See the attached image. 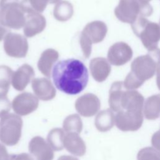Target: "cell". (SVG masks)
I'll return each instance as SVG.
<instances>
[{"instance_id":"obj_1","label":"cell","mask_w":160,"mask_h":160,"mask_svg":"<svg viewBox=\"0 0 160 160\" xmlns=\"http://www.w3.org/2000/svg\"><path fill=\"white\" fill-rule=\"evenodd\" d=\"M52 77L58 90L69 95H76L86 87L89 74L82 62L76 59L59 61L54 66Z\"/></svg>"},{"instance_id":"obj_2","label":"cell","mask_w":160,"mask_h":160,"mask_svg":"<svg viewBox=\"0 0 160 160\" xmlns=\"http://www.w3.org/2000/svg\"><path fill=\"white\" fill-rule=\"evenodd\" d=\"M160 65V49L158 48L148 54L137 57L132 62L131 71L126 76L124 86L126 89L135 90L144 81L151 79Z\"/></svg>"},{"instance_id":"obj_3","label":"cell","mask_w":160,"mask_h":160,"mask_svg":"<svg viewBox=\"0 0 160 160\" xmlns=\"http://www.w3.org/2000/svg\"><path fill=\"white\" fill-rule=\"evenodd\" d=\"M152 12V6L144 0H119L114 9V14L119 21L131 24L139 18L151 16Z\"/></svg>"},{"instance_id":"obj_4","label":"cell","mask_w":160,"mask_h":160,"mask_svg":"<svg viewBox=\"0 0 160 160\" xmlns=\"http://www.w3.org/2000/svg\"><path fill=\"white\" fill-rule=\"evenodd\" d=\"M26 22V12L19 0H0V23L6 28L19 29Z\"/></svg>"},{"instance_id":"obj_5","label":"cell","mask_w":160,"mask_h":160,"mask_svg":"<svg viewBox=\"0 0 160 160\" xmlns=\"http://www.w3.org/2000/svg\"><path fill=\"white\" fill-rule=\"evenodd\" d=\"M131 28L148 51L158 48L160 41V26L158 24L141 17L131 24Z\"/></svg>"},{"instance_id":"obj_6","label":"cell","mask_w":160,"mask_h":160,"mask_svg":"<svg viewBox=\"0 0 160 160\" xmlns=\"http://www.w3.org/2000/svg\"><path fill=\"white\" fill-rule=\"evenodd\" d=\"M107 32L106 24L101 21H94L85 26L79 36L80 47L84 59L90 56L92 44L102 41Z\"/></svg>"},{"instance_id":"obj_7","label":"cell","mask_w":160,"mask_h":160,"mask_svg":"<svg viewBox=\"0 0 160 160\" xmlns=\"http://www.w3.org/2000/svg\"><path fill=\"white\" fill-rule=\"evenodd\" d=\"M23 122L21 118L15 114L9 113L0 119V141L11 146L18 143L21 137Z\"/></svg>"},{"instance_id":"obj_8","label":"cell","mask_w":160,"mask_h":160,"mask_svg":"<svg viewBox=\"0 0 160 160\" xmlns=\"http://www.w3.org/2000/svg\"><path fill=\"white\" fill-rule=\"evenodd\" d=\"M28 48L26 38L21 34L9 32L4 38V49L6 54L10 57L16 58L26 57Z\"/></svg>"},{"instance_id":"obj_9","label":"cell","mask_w":160,"mask_h":160,"mask_svg":"<svg viewBox=\"0 0 160 160\" xmlns=\"http://www.w3.org/2000/svg\"><path fill=\"white\" fill-rule=\"evenodd\" d=\"M142 111H121L115 116V124L122 131H136L143 122Z\"/></svg>"},{"instance_id":"obj_10","label":"cell","mask_w":160,"mask_h":160,"mask_svg":"<svg viewBox=\"0 0 160 160\" xmlns=\"http://www.w3.org/2000/svg\"><path fill=\"white\" fill-rule=\"evenodd\" d=\"M11 106L16 114L24 116L37 109L39 106V100L32 93L24 92L14 98Z\"/></svg>"},{"instance_id":"obj_11","label":"cell","mask_w":160,"mask_h":160,"mask_svg":"<svg viewBox=\"0 0 160 160\" xmlns=\"http://www.w3.org/2000/svg\"><path fill=\"white\" fill-rule=\"evenodd\" d=\"M101 108L98 97L92 93H86L79 97L75 102L76 111L82 116L92 117L96 114Z\"/></svg>"},{"instance_id":"obj_12","label":"cell","mask_w":160,"mask_h":160,"mask_svg":"<svg viewBox=\"0 0 160 160\" xmlns=\"http://www.w3.org/2000/svg\"><path fill=\"white\" fill-rule=\"evenodd\" d=\"M132 57L131 48L124 42H118L112 44L108 52L109 62L114 66H122L129 61Z\"/></svg>"},{"instance_id":"obj_13","label":"cell","mask_w":160,"mask_h":160,"mask_svg":"<svg viewBox=\"0 0 160 160\" xmlns=\"http://www.w3.org/2000/svg\"><path fill=\"white\" fill-rule=\"evenodd\" d=\"M29 152L36 160H52L54 155L53 149L43 138L33 137L29 142Z\"/></svg>"},{"instance_id":"obj_14","label":"cell","mask_w":160,"mask_h":160,"mask_svg":"<svg viewBox=\"0 0 160 160\" xmlns=\"http://www.w3.org/2000/svg\"><path fill=\"white\" fill-rule=\"evenodd\" d=\"M31 86L36 96L42 101H49L56 96V89L48 78H34Z\"/></svg>"},{"instance_id":"obj_15","label":"cell","mask_w":160,"mask_h":160,"mask_svg":"<svg viewBox=\"0 0 160 160\" xmlns=\"http://www.w3.org/2000/svg\"><path fill=\"white\" fill-rule=\"evenodd\" d=\"M35 75L34 69L28 64L21 66L13 72L11 78L12 87L18 91H23Z\"/></svg>"},{"instance_id":"obj_16","label":"cell","mask_w":160,"mask_h":160,"mask_svg":"<svg viewBox=\"0 0 160 160\" xmlns=\"http://www.w3.org/2000/svg\"><path fill=\"white\" fill-rule=\"evenodd\" d=\"M46 21L40 13L32 12L26 15V22L24 26V34L27 38L33 37L41 32L46 28Z\"/></svg>"},{"instance_id":"obj_17","label":"cell","mask_w":160,"mask_h":160,"mask_svg":"<svg viewBox=\"0 0 160 160\" xmlns=\"http://www.w3.org/2000/svg\"><path fill=\"white\" fill-rule=\"evenodd\" d=\"M89 69L94 79L99 82L104 81L111 71L110 64L104 58L92 59L89 63Z\"/></svg>"},{"instance_id":"obj_18","label":"cell","mask_w":160,"mask_h":160,"mask_svg":"<svg viewBox=\"0 0 160 160\" xmlns=\"http://www.w3.org/2000/svg\"><path fill=\"white\" fill-rule=\"evenodd\" d=\"M64 147L68 152L76 156H82L86 151L84 141L79 134L75 132H69L65 135Z\"/></svg>"},{"instance_id":"obj_19","label":"cell","mask_w":160,"mask_h":160,"mask_svg":"<svg viewBox=\"0 0 160 160\" xmlns=\"http://www.w3.org/2000/svg\"><path fill=\"white\" fill-rule=\"evenodd\" d=\"M59 58V53L55 49L49 48L44 51L38 62L39 71L49 78L52 73V68Z\"/></svg>"},{"instance_id":"obj_20","label":"cell","mask_w":160,"mask_h":160,"mask_svg":"<svg viewBox=\"0 0 160 160\" xmlns=\"http://www.w3.org/2000/svg\"><path fill=\"white\" fill-rule=\"evenodd\" d=\"M94 124L100 132H106L113 128L115 124V116L111 109L101 111L95 118Z\"/></svg>"},{"instance_id":"obj_21","label":"cell","mask_w":160,"mask_h":160,"mask_svg":"<svg viewBox=\"0 0 160 160\" xmlns=\"http://www.w3.org/2000/svg\"><path fill=\"white\" fill-rule=\"evenodd\" d=\"M144 116L147 119L155 120L160 116V94L148 97L144 104Z\"/></svg>"},{"instance_id":"obj_22","label":"cell","mask_w":160,"mask_h":160,"mask_svg":"<svg viewBox=\"0 0 160 160\" xmlns=\"http://www.w3.org/2000/svg\"><path fill=\"white\" fill-rule=\"evenodd\" d=\"M73 12V6L71 2L67 1H61L55 5L53 16L56 20L64 22L71 19Z\"/></svg>"},{"instance_id":"obj_23","label":"cell","mask_w":160,"mask_h":160,"mask_svg":"<svg viewBox=\"0 0 160 160\" xmlns=\"http://www.w3.org/2000/svg\"><path fill=\"white\" fill-rule=\"evenodd\" d=\"M60 0H21V4L26 14L42 12L48 4H54Z\"/></svg>"},{"instance_id":"obj_24","label":"cell","mask_w":160,"mask_h":160,"mask_svg":"<svg viewBox=\"0 0 160 160\" xmlns=\"http://www.w3.org/2000/svg\"><path fill=\"white\" fill-rule=\"evenodd\" d=\"M65 135L64 131L59 128H54L49 132L47 136V141L54 151H61L64 148Z\"/></svg>"},{"instance_id":"obj_25","label":"cell","mask_w":160,"mask_h":160,"mask_svg":"<svg viewBox=\"0 0 160 160\" xmlns=\"http://www.w3.org/2000/svg\"><path fill=\"white\" fill-rule=\"evenodd\" d=\"M82 121L80 116L77 114L68 116L62 122V128L64 132H75L80 134L82 130Z\"/></svg>"},{"instance_id":"obj_26","label":"cell","mask_w":160,"mask_h":160,"mask_svg":"<svg viewBox=\"0 0 160 160\" xmlns=\"http://www.w3.org/2000/svg\"><path fill=\"white\" fill-rule=\"evenodd\" d=\"M13 71L6 66H0V98L6 97L11 83V78Z\"/></svg>"},{"instance_id":"obj_27","label":"cell","mask_w":160,"mask_h":160,"mask_svg":"<svg viewBox=\"0 0 160 160\" xmlns=\"http://www.w3.org/2000/svg\"><path fill=\"white\" fill-rule=\"evenodd\" d=\"M137 160H160V152L152 147H145L137 154Z\"/></svg>"},{"instance_id":"obj_28","label":"cell","mask_w":160,"mask_h":160,"mask_svg":"<svg viewBox=\"0 0 160 160\" xmlns=\"http://www.w3.org/2000/svg\"><path fill=\"white\" fill-rule=\"evenodd\" d=\"M11 106V102L7 97L0 98V118L9 114Z\"/></svg>"},{"instance_id":"obj_29","label":"cell","mask_w":160,"mask_h":160,"mask_svg":"<svg viewBox=\"0 0 160 160\" xmlns=\"http://www.w3.org/2000/svg\"><path fill=\"white\" fill-rule=\"evenodd\" d=\"M151 144L156 149L160 152V129L152 134L151 137Z\"/></svg>"},{"instance_id":"obj_30","label":"cell","mask_w":160,"mask_h":160,"mask_svg":"<svg viewBox=\"0 0 160 160\" xmlns=\"http://www.w3.org/2000/svg\"><path fill=\"white\" fill-rule=\"evenodd\" d=\"M9 160H34L32 157L28 153H21L18 154H11L9 155Z\"/></svg>"},{"instance_id":"obj_31","label":"cell","mask_w":160,"mask_h":160,"mask_svg":"<svg viewBox=\"0 0 160 160\" xmlns=\"http://www.w3.org/2000/svg\"><path fill=\"white\" fill-rule=\"evenodd\" d=\"M9 155L4 145L0 143V160H9Z\"/></svg>"},{"instance_id":"obj_32","label":"cell","mask_w":160,"mask_h":160,"mask_svg":"<svg viewBox=\"0 0 160 160\" xmlns=\"http://www.w3.org/2000/svg\"><path fill=\"white\" fill-rule=\"evenodd\" d=\"M9 32L8 29L0 23V41H1L3 39H4L5 36Z\"/></svg>"},{"instance_id":"obj_33","label":"cell","mask_w":160,"mask_h":160,"mask_svg":"<svg viewBox=\"0 0 160 160\" xmlns=\"http://www.w3.org/2000/svg\"><path fill=\"white\" fill-rule=\"evenodd\" d=\"M58 160H79L78 158L76 157H74L72 156H69V155H62L60 156Z\"/></svg>"},{"instance_id":"obj_34","label":"cell","mask_w":160,"mask_h":160,"mask_svg":"<svg viewBox=\"0 0 160 160\" xmlns=\"http://www.w3.org/2000/svg\"><path fill=\"white\" fill-rule=\"evenodd\" d=\"M156 84L158 89L160 90V65L157 69V76H156Z\"/></svg>"},{"instance_id":"obj_35","label":"cell","mask_w":160,"mask_h":160,"mask_svg":"<svg viewBox=\"0 0 160 160\" xmlns=\"http://www.w3.org/2000/svg\"><path fill=\"white\" fill-rule=\"evenodd\" d=\"M144 1H148V2H149V1H150L151 0H144Z\"/></svg>"}]
</instances>
